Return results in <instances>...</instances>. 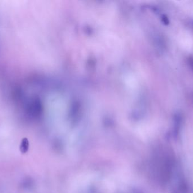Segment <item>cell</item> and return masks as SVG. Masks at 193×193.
<instances>
[{"label": "cell", "instance_id": "cell-1", "mask_svg": "<svg viewBox=\"0 0 193 193\" xmlns=\"http://www.w3.org/2000/svg\"><path fill=\"white\" fill-rule=\"evenodd\" d=\"M161 21L162 22L163 24L165 26H168V24H170V21L168 18L167 17V16H165V14H163L161 16Z\"/></svg>", "mask_w": 193, "mask_h": 193}, {"label": "cell", "instance_id": "cell-2", "mask_svg": "<svg viewBox=\"0 0 193 193\" xmlns=\"http://www.w3.org/2000/svg\"><path fill=\"white\" fill-rule=\"evenodd\" d=\"M188 63L193 72V57H190L188 58Z\"/></svg>", "mask_w": 193, "mask_h": 193}]
</instances>
